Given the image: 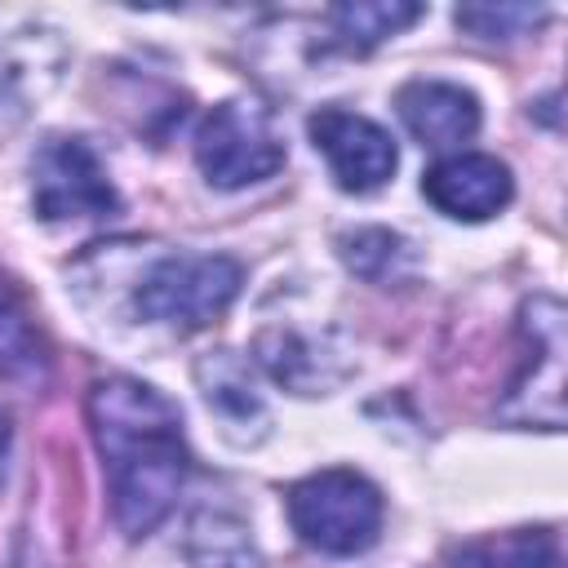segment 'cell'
Segmentation results:
<instances>
[{
  "mask_svg": "<svg viewBox=\"0 0 568 568\" xmlns=\"http://www.w3.org/2000/svg\"><path fill=\"white\" fill-rule=\"evenodd\" d=\"M89 426L102 453L115 524L129 537H146L186 479L182 413L155 386L133 377H106L89 390Z\"/></svg>",
  "mask_w": 568,
  "mask_h": 568,
  "instance_id": "1",
  "label": "cell"
},
{
  "mask_svg": "<svg viewBox=\"0 0 568 568\" xmlns=\"http://www.w3.org/2000/svg\"><path fill=\"white\" fill-rule=\"evenodd\" d=\"M395 106L404 129L430 151L462 146L479 129V98L453 80H413L395 93Z\"/></svg>",
  "mask_w": 568,
  "mask_h": 568,
  "instance_id": "8",
  "label": "cell"
},
{
  "mask_svg": "<svg viewBox=\"0 0 568 568\" xmlns=\"http://www.w3.org/2000/svg\"><path fill=\"white\" fill-rule=\"evenodd\" d=\"M240 262L222 257V253H178L155 262L138 293L133 306L155 320V324H173V328H204L213 324L240 293Z\"/></svg>",
  "mask_w": 568,
  "mask_h": 568,
  "instance_id": "3",
  "label": "cell"
},
{
  "mask_svg": "<svg viewBox=\"0 0 568 568\" xmlns=\"http://www.w3.org/2000/svg\"><path fill=\"white\" fill-rule=\"evenodd\" d=\"M200 386H204V399L209 408L226 422V426H248V422H262V399L244 373V364L231 355V351H217L209 359H200Z\"/></svg>",
  "mask_w": 568,
  "mask_h": 568,
  "instance_id": "10",
  "label": "cell"
},
{
  "mask_svg": "<svg viewBox=\"0 0 568 568\" xmlns=\"http://www.w3.org/2000/svg\"><path fill=\"white\" fill-rule=\"evenodd\" d=\"M195 164L213 186L235 191V186L271 178L284 164V142H280L266 106L235 98V102H217L200 120V129H195Z\"/></svg>",
  "mask_w": 568,
  "mask_h": 568,
  "instance_id": "4",
  "label": "cell"
},
{
  "mask_svg": "<svg viewBox=\"0 0 568 568\" xmlns=\"http://www.w3.org/2000/svg\"><path fill=\"white\" fill-rule=\"evenodd\" d=\"M342 257L364 280H390L395 266L408 262V244L399 235L382 231V226H364V231H355V235L342 240Z\"/></svg>",
  "mask_w": 568,
  "mask_h": 568,
  "instance_id": "13",
  "label": "cell"
},
{
  "mask_svg": "<svg viewBox=\"0 0 568 568\" xmlns=\"http://www.w3.org/2000/svg\"><path fill=\"white\" fill-rule=\"evenodd\" d=\"M315 151L328 160L333 178L342 191H377L390 173H395V142L382 124H373L368 115L342 111V106H324L306 120Z\"/></svg>",
  "mask_w": 568,
  "mask_h": 568,
  "instance_id": "6",
  "label": "cell"
},
{
  "mask_svg": "<svg viewBox=\"0 0 568 568\" xmlns=\"http://www.w3.org/2000/svg\"><path fill=\"white\" fill-rule=\"evenodd\" d=\"M462 564L466 568H559V541L550 528L510 532V537L462 550Z\"/></svg>",
  "mask_w": 568,
  "mask_h": 568,
  "instance_id": "11",
  "label": "cell"
},
{
  "mask_svg": "<svg viewBox=\"0 0 568 568\" xmlns=\"http://www.w3.org/2000/svg\"><path fill=\"white\" fill-rule=\"evenodd\" d=\"M0 373H9V377L40 373V342L4 284H0Z\"/></svg>",
  "mask_w": 568,
  "mask_h": 568,
  "instance_id": "14",
  "label": "cell"
},
{
  "mask_svg": "<svg viewBox=\"0 0 568 568\" xmlns=\"http://www.w3.org/2000/svg\"><path fill=\"white\" fill-rule=\"evenodd\" d=\"M541 18V9L528 4H501V9H457V22L479 31V36H510L515 27H532Z\"/></svg>",
  "mask_w": 568,
  "mask_h": 568,
  "instance_id": "15",
  "label": "cell"
},
{
  "mask_svg": "<svg viewBox=\"0 0 568 568\" xmlns=\"http://www.w3.org/2000/svg\"><path fill=\"white\" fill-rule=\"evenodd\" d=\"M31 204L44 222L67 217H106L115 213L120 195L80 138H49L31 160Z\"/></svg>",
  "mask_w": 568,
  "mask_h": 568,
  "instance_id": "5",
  "label": "cell"
},
{
  "mask_svg": "<svg viewBox=\"0 0 568 568\" xmlns=\"http://www.w3.org/2000/svg\"><path fill=\"white\" fill-rule=\"evenodd\" d=\"M328 18H333L337 36L351 49H368V44H377L386 36H399L408 22H417L422 4H395V0L390 4H382V0H373V4H337Z\"/></svg>",
  "mask_w": 568,
  "mask_h": 568,
  "instance_id": "12",
  "label": "cell"
},
{
  "mask_svg": "<svg viewBox=\"0 0 568 568\" xmlns=\"http://www.w3.org/2000/svg\"><path fill=\"white\" fill-rule=\"evenodd\" d=\"M186 555L195 568H257V546L235 515L200 510L186 528Z\"/></svg>",
  "mask_w": 568,
  "mask_h": 568,
  "instance_id": "9",
  "label": "cell"
},
{
  "mask_svg": "<svg viewBox=\"0 0 568 568\" xmlns=\"http://www.w3.org/2000/svg\"><path fill=\"white\" fill-rule=\"evenodd\" d=\"M4 448H9V417H4V408H0V457H4Z\"/></svg>",
  "mask_w": 568,
  "mask_h": 568,
  "instance_id": "16",
  "label": "cell"
},
{
  "mask_svg": "<svg viewBox=\"0 0 568 568\" xmlns=\"http://www.w3.org/2000/svg\"><path fill=\"white\" fill-rule=\"evenodd\" d=\"M422 191L439 213L462 217V222H484V217H493L497 209L510 204L515 182H510V169L497 155L462 151V155L439 160L422 178Z\"/></svg>",
  "mask_w": 568,
  "mask_h": 568,
  "instance_id": "7",
  "label": "cell"
},
{
  "mask_svg": "<svg viewBox=\"0 0 568 568\" xmlns=\"http://www.w3.org/2000/svg\"><path fill=\"white\" fill-rule=\"evenodd\" d=\"M288 524L324 555H359L382 532V493L355 470H315L288 488Z\"/></svg>",
  "mask_w": 568,
  "mask_h": 568,
  "instance_id": "2",
  "label": "cell"
}]
</instances>
